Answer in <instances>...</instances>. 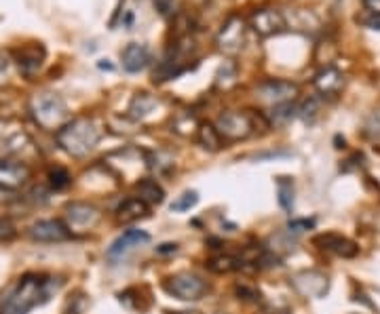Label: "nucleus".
Listing matches in <instances>:
<instances>
[{
	"mask_svg": "<svg viewBox=\"0 0 380 314\" xmlns=\"http://www.w3.org/2000/svg\"><path fill=\"white\" fill-rule=\"evenodd\" d=\"M277 194H279V205L285 211L294 209V181L290 177H279L277 179Z\"/></svg>",
	"mask_w": 380,
	"mask_h": 314,
	"instance_id": "nucleus-25",
	"label": "nucleus"
},
{
	"mask_svg": "<svg viewBox=\"0 0 380 314\" xmlns=\"http://www.w3.org/2000/svg\"><path fill=\"white\" fill-rule=\"evenodd\" d=\"M294 114H296V108L292 104H281V106L271 108L268 118H271V124H285L294 118Z\"/></svg>",
	"mask_w": 380,
	"mask_h": 314,
	"instance_id": "nucleus-27",
	"label": "nucleus"
},
{
	"mask_svg": "<svg viewBox=\"0 0 380 314\" xmlns=\"http://www.w3.org/2000/svg\"><path fill=\"white\" fill-rule=\"evenodd\" d=\"M249 25L253 27V32H256L258 36L268 38V36H277V34L285 32L288 21H285L283 13L277 9H260L251 15Z\"/></svg>",
	"mask_w": 380,
	"mask_h": 314,
	"instance_id": "nucleus-9",
	"label": "nucleus"
},
{
	"mask_svg": "<svg viewBox=\"0 0 380 314\" xmlns=\"http://www.w3.org/2000/svg\"><path fill=\"white\" fill-rule=\"evenodd\" d=\"M253 93H256V100L260 104L275 108L281 104H292L300 93V89L296 82L271 78V80H262L256 89H253Z\"/></svg>",
	"mask_w": 380,
	"mask_h": 314,
	"instance_id": "nucleus-7",
	"label": "nucleus"
},
{
	"mask_svg": "<svg viewBox=\"0 0 380 314\" xmlns=\"http://www.w3.org/2000/svg\"><path fill=\"white\" fill-rule=\"evenodd\" d=\"M66 215H68L70 226H74V228H93L102 219V213L98 207L91 205V203H83V201L68 203Z\"/></svg>",
	"mask_w": 380,
	"mask_h": 314,
	"instance_id": "nucleus-13",
	"label": "nucleus"
},
{
	"mask_svg": "<svg viewBox=\"0 0 380 314\" xmlns=\"http://www.w3.org/2000/svg\"><path fill=\"white\" fill-rule=\"evenodd\" d=\"M363 133H366L370 139L380 142V108H378V110H374V112L366 118Z\"/></svg>",
	"mask_w": 380,
	"mask_h": 314,
	"instance_id": "nucleus-28",
	"label": "nucleus"
},
{
	"mask_svg": "<svg viewBox=\"0 0 380 314\" xmlns=\"http://www.w3.org/2000/svg\"><path fill=\"white\" fill-rule=\"evenodd\" d=\"M178 251V245H173V243H165V245H161L156 249V254H161V256H165V254H176Z\"/></svg>",
	"mask_w": 380,
	"mask_h": 314,
	"instance_id": "nucleus-39",
	"label": "nucleus"
},
{
	"mask_svg": "<svg viewBox=\"0 0 380 314\" xmlns=\"http://www.w3.org/2000/svg\"><path fill=\"white\" fill-rule=\"evenodd\" d=\"M213 85H215L218 91H224V93L231 91L237 85V64L235 61H224V64L220 66Z\"/></svg>",
	"mask_w": 380,
	"mask_h": 314,
	"instance_id": "nucleus-23",
	"label": "nucleus"
},
{
	"mask_svg": "<svg viewBox=\"0 0 380 314\" xmlns=\"http://www.w3.org/2000/svg\"><path fill=\"white\" fill-rule=\"evenodd\" d=\"M55 139L66 154L74 156V159H83V156L93 152L95 146L100 144L102 127L91 116H78L63 124L55 133Z\"/></svg>",
	"mask_w": 380,
	"mask_h": 314,
	"instance_id": "nucleus-1",
	"label": "nucleus"
},
{
	"mask_svg": "<svg viewBox=\"0 0 380 314\" xmlns=\"http://www.w3.org/2000/svg\"><path fill=\"white\" fill-rule=\"evenodd\" d=\"M315 226V219H290L288 222V232L290 234H300L304 230H310Z\"/></svg>",
	"mask_w": 380,
	"mask_h": 314,
	"instance_id": "nucleus-33",
	"label": "nucleus"
},
{
	"mask_svg": "<svg viewBox=\"0 0 380 314\" xmlns=\"http://www.w3.org/2000/svg\"><path fill=\"white\" fill-rule=\"evenodd\" d=\"M169 314H203L199 310H180V312H169Z\"/></svg>",
	"mask_w": 380,
	"mask_h": 314,
	"instance_id": "nucleus-40",
	"label": "nucleus"
},
{
	"mask_svg": "<svg viewBox=\"0 0 380 314\" xmlns=\"http://www.w3.org/2000/svg\"><path fill=\"white\" fill-rule=\"evenodd\" d=\"M368 13H380V0H361Z\"/></svg>",
	"mask_w": 380,
	"mask_h": 314,
	"instance_id": "nucleus-38",
	"label": "nucleus"
},
{
	"mask_svg": "<svg viewBox=\"0 0 380 314\" xmlns=\"http://www.w3.org/2000/svg\"><path fill=\"white\" fill-rule=\"evenodd\" d=\"M245 36H247V21L241 15H231L224 21V25L220 27V32L215 36V47L220 53L235 57L243 51Z\"/></svg>",
	"mask_w": 380,
	"mask_h": 314,
	"instance_id": "nucleus-5",
	"label": "nucleus"
},
{
	"mask_svg": "<svg viewBox=\"0 0 380 314\" xmlns=\"http://www.w3.org/2000/svg\"><path fill=\"white\" fill-rule=\"evenodd\" d=\"M32 177V169L15 159H0V188L3 190H19Z\"/></svg>",
	"mask_w": 380,
	"mask_h": 314,
	"instance_id": "nucleus-11",
	"label": "nucleus"
},
{
	"mask_svg": "<svg viewBox=\"0 0 380 314\" xmlns=\"http://www.w3.org/2000/svg\"><path fill=\"white\" fill-rule=\"evenodd\" d=\"M197 142L201 148L209 150V152H218L222 146H224V139L218 133L215 124H209V122H203L199 131H197Z\"/></svg>",
	"mask_w": 380,
	"mask_h": 314,
	"instance_id": "nucleus-21",
	"label": "nucleus"
},
{
	"mask_svg": "<svg viewBox=\"0 0 380 314\" xmlns=\"http://www.w3.org/2000/svg\"><path fill=\"white\" fill-rule=\"evenodd\" d=\"M315 245H319L321 249L330 251L334 256H340V258H355L359 251L353 240H348L340 234H319L315 238Z\"/></svg>",
	"mask_w": 380,
	"mask_h": 314,
	"instance_id": "nucleus-16",
	"label": "nucleus"
},
{
	"mask_svg": "<svg viewBox=\"0 0 380 314\" xmlns=\"http://www.w3.org/2000/svg\"><path fill=\"white\" fill-rule=\"evenodd\" d=\"M199 203V194L195 190H188L184 192L182 197H178V201L171 203V211H188V209H193L195 205Z\"/></svg>",
	"mask_w": 380,
	"mask_h": 314,
	"instance_id": "nucleus-29",
	"label": "nucleus"
},
{
	"mask_svg": "<svg viewBox=\"0 0 380 314\" xmlns=\"http://www.w3.org/2000/svg\"><path fill=\"white\" fill-rule=\"evenodd\" d=\"M199 127H201L199 120L195 118V114H190V112H182L176 118H171V131H176L182 137H190V135L197 137Z\"/></svg>",
	"mask_w": 380,
	"mask_h": 314,
	"instance_id": "nucleus-22",
	"label": "nucleus"
},
{
	"mask_svg": "<svg viewBox=\"0 0 380 314\" xmlns=\"http://www.w3.org/2000/svg\"><path fill=\"white\" fill-rule=\"evenodd\" d=\"M241 266H243V260H237L233 256H215L207 262V268L215 274H229V272L241 270Z\"/></svg>",
	"mask_w": 380,
	"mask_h": 314,
	"instance_id": "nucleus-24",
	"label": "nucleus"
},
{
	"mask_svg": "<svg viewBox=\"0 0 380 314\" xmlns=\"http://www.w3.org/2000/svg\"><path fill=\"white\" fill-rule=\"evenodd\" d=\"M9 72H11V57H9V53L0 51V89L7 85Z\"/></svg>",
	"mask_w": 380,
	"mask_h": 314,
	"instance_id": "nucleus-34",
	"label": "nucleus"
},
{
	"mask_svg": "<svg viewBox=\"0 0 380 314\" xmlns=\"http://www.w3.org/2000/svg\"><path fill=\"white\" fill-rule=\"evenodd\" d=\"M148 243H150V234H148V232H144V230H127V232H123V234L108 247L106 258H108L112 264H116V262H120V260H125L127 256H129L131 251H136L138 247L148 245Z\"/></svg>",
	"mask_w": 380,
	"mask_h": 314,
	"instance_id": "nucleus-10",
	"label": "nucleus"
},
{
	"mask_svg": "<svg viewBox=\"0 0 380 314\" xmlns=\"http://www.w3.org/2000/svg\"><path fill=\"white\" fill-rule=\"evenodd\" d=\"M49 280L36 274H25L17 280V285L0 304V314H28L32 308L49 300L47 291Z\"/></svg>",
	"mask_w": 380,
	"mask_h": 314,
	"instance_id": "nucleus-2",
	"label": "nucleus"
},
{
	"mask_svg": "<svg viewBox=\"0 0 380 314\" xmlns=\"http://www.w3.org/2000/svg\"><path fill=\"white\" fill-rule=\"evenodd\" d=\"M30 112L45 131H59L70 120L68 104L57 93H39L30 102Z\"/></svg>",
	"mask_w": 380,
	"mask_h": 314,
	"instance_id": "nucleus-3",
	"label": "nucleus"
},
{
	"mask_svg": "<svg viewBox=\"0 0 380 314\" xmlns=\"http://www.w3.org/2000/svg\"><path fill=\"white\" fill-rule=\"evenodd\" d=\"M25 144H30V137H28L25 133L11 135L7 142H3V146H5V154H7V156H13V154H17V152H21V150L25 148Z\"/></svg>",
	"mask_w": 380,
	"mask_h": 314,
	"instance_id": "nucleus-30",
	"label": "nucleus"
},
{
	"mask_svg": "<svg viewBox=\"0 0 380 314\" xmlns=\"http://www.w3.org/2000/svg\"><path fill=\"white\" fill-rule=\"evenodd\" d=\"M120 64L129 74H138L150 66V49L140 43H129L120 51Z\"/></svg>",
	"mask_w": 380,
	"mask_h": 314,
	"instance_id": "nucleus-15",
	"label": "nucleus"
},
{
	"mask_svg": "<svg viewBox=\"0 0 380 314\" xmlns=\"http://www.w3.org/2000/svg\"><path fill=\"white\" fill-rule=\"evenodd\" d=\"M154 9L161 17H173L176 15V0H152Z\"/></svg>",
	"mask_w": 380,
	"mask_h": 314,
	"instance_id": "nucleus-32",
	"label": "nucleus"
},
{
	"mask_svg": "<svg viewBox=\"0 0 380 314\" xmlns=\"http://www.w3.org/2000/svg\"><path fill=\"white\" fill-rule=\"evenodd\" d=\"M165 291L182 302H199L207 291V282L197 276V274H190V272H178L173 276H169L165 280Z\"/></svg>",
	"mask_w": 380,
	"mask_h": 314,
	"instance_id": "nucleus-6",
	"label": "nucleus"
},
{
	"mask_svg": "<svg viewBox=\"0 0 380 314\" xmlns=\"http://www.w3.org/2000/svg\"><path fill=\"white\" fill-rule=\"evenodd\" d=\"M30 238L36 243H63L72 238V230L61 219H41L30 228Z\"/></svg>",
	"mask_w": 380,
	"mask_h": 314,
	"instance_id": "nucleus-12",
	"label": "nucleus"
},
{
	"mask_svg": "<svg viewBox=\"0 0 380 314\" xmlns=\"http://www.w3.org/2000/svg\"><path fill=\"white\" fill-rule=\"evenodd\" d=\"M237 295L239 298H243V300H247V302H256V300H260V293L258 291H251V289H247L245 285H237Z\"/></svg>",
	"mask_w": 380,
	"mask_h": 314,
	"instance_id": "nucleus-37",
	"label": "nucleus"
},
{
	"mask_svg": "<svg viewBox=\"0 0 380 314\" xmlns=\"http://www.w3.org/2000/svg\"><path fill=\"white\" fill-rule=\"evenodd\" d=\"M49 181H51L53 190H66V188H70V183H72V175L68 173V169L55 167L49 171Z\"/></svg>",
	"mask_w": 380,
	"mask_h": 314,
	"instance_id": "nucleus-26",
	"label": "nucleus"
},
{
	"mask_svg": "<svg viewBox=\"0 0 380 314\" xmlns=\"http://www.w3.org/2000/svg\"><path fill=\"white\" fill-rule=\"evenodd\" d=\"M292 285L304 298H324L328 293L330 280L319 270H302L292 276Z\"/></svg>",
	"mask_w": 380,
	"mask_h": 314,
	"instance_id": "nucleus-8",
	"label": "nucleus"
},
{
	"mask_svg": "<svg viewBox=\"0 0 380 314\" xmlns=\"http://www.w3.org/2000/svg\"><path fill=\"white\" fill-rule=\"evenodd\" d=\"M15 226L9 222V219H5V217H0V243H9V240H13L15 238Z\"/></svg>",
	"mask_w": 380,
	"mask_h": 314,
	"instance_id": "nucleus-35",
	"label": "nucleus"
},
{
	"mask_svg": "<svg viewBox=\"0 0 380 314\" xmlns=\"http://www.w3.org/2000/svg\"><path fill=\"white\" fill-rule=\"evenodd\" d=\"M215 129L222 135L224 142H241L247 139L253 129H256V122L249 112H239V110H226L222 112L215 120Z\"/></svg>",
	"mask_w": 380,
	"mask_h": 314,
	"instance_id": "nucleus-4",
	"label": "nucleus"
},
{
	"mask_svg": "<svg viewBox=\"0 0 380 314\" xmlns=\"http://www.w3.org/2000/svg\"><path fill=\"white\" fill-rule=\"evenodd\" d=\"M156 98L154 96H150V93H146V91H140V93H136L134 96V100H131V104H129V114L134 120H142L144 116H148L154 108H156Z\"/></svg>",
	"mask_w": 380,
	"mask_h": 314,
	"instance_id": "nucleus-20",
	"label": "nucleus"
},
{
	"mask_svg": "<svg viewBox=\"0 0 380 314\" xmlns=\"http://www.w3.org/2000/svg\"><path fill=\"white\" fill-rule=\"evenodd\" d=\"M136 192H138V199H142L148 207L161 205L165 201V190L150 177H144L136 183Z\"/></svg>",
	"mask_w": 380,
	"mask_h": 314,
	"instance_id": "nucleus-19",
	"label": "nucleus"
},
{
	"mask_svg": "<svg viewBox=\"0 0 380 314\" xmlns=\"http://www.w3.org/2000/svg\"><path fill=\"white\" fill-rule=\"evenodd\" d=\"M148 215H150V207L142 199L134 197V199H127L120 203V207L116 209V222L118 224H134Z\"/></svg>",
	"mask_w": 380,
	"mask_h": 314,
	"instance_id": "nucleus-18",
	"label": "nucleus"
},
{
	"mask_svg": "<svg viewBox=\"0 0 380 314\" xmlns=\"http://www.w3.org/2000/svg\"><path fill=\"white\" fill-rule=\"evenodd\" d=\"M315 89L321 93V96L334 98L344 89V74L336 68H324L319 74L315 76L313 80Z\"/></svg>",
	"mask_w": 380,
	"mask_h": 314,
	"instance_id": "nucleus-17",
	"label": "nucleus"
},
{
	"mask_svg": "<svg viewBox=\"0 0 380 314\" xmlns=\"http://www.w3.org/2000/svg\"><path fill=\"white\" fill-rule=\"evenodd\" d=\"M45 55H47V51L41 43H28V45H23L21 49L15 51V61H17L19 70L25 76H32L34 72L41 70Z\"/></svg>",
	"mask_w": 380,
	"mask_h": 314,
	"instance_id": "nucleus-14",
	"label": "nucleus"
},
{
	"mask_svg": "<svg viewBox=\"0 0 380 314\" xmlns=\"http://www.w3.org/2000/svg\"><path fill=\"white\" fill-rule=\"evenodd\" d=\"M317 112H319V100H315V98L306 100V102L296 110V114H298L302 120H306V122H310V120L317 116Z\"/></svg>",
	"mask_w": 380,
	"mask_h": 314,
	"instance_id": "nucleus-31",
	"label": "nucleus"
},
{
	"mask_svg": "<svg viewBox=\"0 0 380 314\" xmlns=\"http://www.w3.org/2000/svg\"><path fill=\"white\" fill-rule=\"evenodd\" d=\"M366 27H370V30H378L380 32V13H368L366 17H361L359 19Z\"/></svg>",
	"mask_w": 380,
	"mask_h": 314,
	"instance_id": "nucleus-36",
	"label": "nucleus"
}]
</instances>
